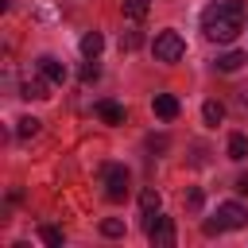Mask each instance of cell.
I'll return each instance as SVG.
<instances>
[{
  "label": "cell",
  "instance_id": "cell-1",
  "mask_svg": "<svg viewBox=\"0 0 248 248\" xmlns=\"http://www.w3.org/2000/svg\"><path fill=\"white\" fill-rule=\"evenodd\" d=\"M202 31L213 43H232L244 31V0H213L202 12Z\"/></svg>",
  "mask_w": 248,
  "mask_h": 248
},
{
  "label": "cell",
  "instance_id": "cell-2",
  "mask_svg": "<svg viewBox=\"0 0 248 248\" xmlns=\"http://www.w3.org/2000/svg\"><path fill=\"white\" fill-rule=\"evenodd\" d=\"M143 217H147V221H143V225H147V240H151L155 248H170V244H174V225H170V217H163L159 209H155V213H143Z\"/></svg>",
  "mask_w": 248,
  "mask_h": 248
},
{
  "label": "cell",
  "instance_id": "cell-3",
  "mask_svg": "<svg viewBox=\"0 0 248 248\" xmlns=\"http://www.w3.org/2000/svg\"><path fill=\"white\" fill-rule=\"evenodd\" d=\"M182 54H186V43H182L178 31H159L155 35V58L159 62H178Z\"/></svg>",
  "mask_w": 248,
  "mask_h": 248
},
{
  "label": "cell",
  "instance_id": "cell-4",
  "mask_svg": "<svg viewBox=\"0 0 248 248\" xmlns=\"http://www.w3.org/2000/svg\"><path fill=\"white\" fill-rule=\"evenodd\" d=\"M105 198L108 202H124L128 198V170L116 167V163L105 167Z\"/></svg>",
  "mask_w": 248,
  "mask_h": 248
},
{
  "label": "cell",
  "instance_id": "cell-5",
  "mask_svg": "<svg viewBox=\"0 0 248 248\" xmlns=\"http://www.w3.org/2000/svg\"><path fill=\"white\" fill-rule=\"evenodd\" d=\"M217 217H221L225 229H244V225H248V209H244L240 202H221V205H217Z\"/></svg>",
  "mask_w": 248,
  "mask_h": 248
},
{
  "label": "cell",
  "instance_id": "cell-6",
  "mask_svg": "<svg viewBox=\"0 0 248 248\" xmlns=\"http://www.w3.org/2000/svg\"><path fill=\"white\" fill-rule=\"evenodd\" d=\"M19 93H23L27 101H43V97H50V93H46V81H43L39 74H23V81H19Z\"/></svg>",
  "mask_w": 248,
  "mask_h": 248
},
{
  "label": "cell",
  "instance_id": "cell-7",
  "mask_svg": "<svg viewBox=\"0 0 248 248\" xmlns=\"http://www.w3.org/2000/svg\"><path fill=\"white\" fill-rule=\"evenodd\" d=\"M151 108H155V116L174 120V116H178V97H174V93H155V97H151Z\"/></svg>",
  "mask_w": 248,
  "mask_h": 248
},
{
  "label": "cell",
  "instance_id": "cell-8",
  "mask_svg": "<svg viewBox=\"0 0 248 248\" xmlns=\"http://www.w3.org/2000/svg\"><path fill=\"white\" fill-rule=\"evenodd\" d=\"M39 70H43V78H46V81H54V85H62V81H66V66H62L58 58H50V54H43V58H39Z\"/></svg>",
  "mask_w": 248,
  "mask_h": 248
},
{
  "label": "cell",
  "instance_id": "cell-9",
  "mask_svg": "<svg viewBox=\"0 0 248 248\" xmlns=\"http://www.w3.org/2000/svg\"><path fill=\"white\" fill-rule=\"evenodd\" d=\"M105 124H124V105H116V101H97V108H93Z\"/></svg>",
  "mask_w": 248,
  "mask_h": 248
},
{
  "label": "cell",
  "instance_id": "cell-10",
  "mask_svg": "<svg viewBox=\"0 0 248 248\" xmlns=\"http://www.w3.org/2000/svg\"><path fill=\"white\" fill-rule=\"evenodd\" d=\"M101 46H105L101 31H85V35H81V54H85V58H97V54H101Z\"/></svg>",
  "mask_w": 248,
  "mask_h": 248
},
{
  "label": "cell",
  "instance_id": "cell-11",
  "mask_svg": "<svg viewBox=\"0 0 248 248\" xmlns=\"http://www.w3.org/2000/svg\"><path fill=\"white\" fill-rule=\"evenodd\" d=\"M229 159H236V163L248 159V136H244V132H232V136H229Z\"/></svg>",
  "mask_w": 248,
  "mask_h": 248
},
{
  "label": "cell",
  "instance_id": "cell-12",
  "mask_svg": "<svg viewBox=\"0 0 248 248\" xmlns=\"http://www.w3.org/2000/svg\"><path fill=\"white\" fill-rule=\"evenodd\" d=\"M244 62H248V54H240V50H229V54H221V58H217V70L232 74V70H240Z\"/></svg>",
  "mask_w": 248,
  "mask_h": 248
},
{
  "label": "cell",
  "instance_id": "cell-13",
  "mask_svg": "<svg viewBox=\"0 0 248 248\" xmlns=\"http://www.w3.org/2000/svg\"><path fill=\"white\" fill-rule=\"evenodd\" d=\"M202 116H205V124H213V128H217V124H221V116H225V105H221V101H205V105H202Z\"/></svg>",
  "mask_w": 248,
  "mask_h": 248
},
{
  "label": "cell",
  "instance_id": "cell-14",
  "mask_svg": "<svg viewBox=\"0 0 248 248\" xmlns=\"http://www.w3.org/2000/svg\"><path fill=\"white\" fill-rule=\"evenodd\" d=\"M16 136H19V140L39 136V120H35V116H19V120H16Z\"/></svg>",
  "mask_w": 248,
  "mask_h": 248
},
{
  "label": "cell",
  "instance_id": "cell-15",
  "mask_svg": "<svg viewBox=\"0 0 248 248\" xmlns=\"http://www.w3.org/2000/svg\"><path fill=\"white\" fill-rule=\"evenodd\" d=\"M124 16L128 19H143L147 16V0H124Z\"/></svg>",
  "mask_w": 248,
  "mask_h": 248
},
{
  "label": "cell",
  "instance_id": "cell-16",
  "mask_svg": "<svg viewBox=\"0 0 248 248\" xmlns=\"http://www.w3.org/2000/svg\"><path fill=\"white\" fill-rule=\"evenodd\" d=\"M101 232H105V236H124V221H120V217H105V221H101Z\"/></svg>",
  "mask_w": 248,
  "mask_h": 248
},
{
  "label": "cell",
  "instance_id": "cell-17",
  "mask_svg": "<svg viewBox=\"0 0 248 248\" xmlns=\"http://www.w3.org/2000/svg\"><path fill=\"white\" fill-rule=\"evenodd\" d=\"M140 209H143V213H155V209H159V194H155V190H143V194H140Z\"/></svg>",
  "mask_w": 248,
  "mask_h": 248
},
{
  "label": "cell",
  "instance_id": "cell-18",
  "mask_svg": "<svg viewBox=\"0 0 248 248\" xmlns=\"http://www.w3.org/2000/svg\"><path fill=\"white\" fill-rule=\"evenodd\" d=\"M39 236H43V244H50V248H58V244H62V232H58V229H50V225H46V229H39Z\"/></svg>",
  "mask_w": 248,
  "mask_h": 248
},
{
  "label": "cell",
  "instance_id": "cell-19",
  "mask_svg": "<svg viewBox=\"0 0 248 248\" xmlns=\"http://www.w3.org/2000/svg\"><path fill=\"white\" fill-rule=\"evenodd\" d=\"M97 74H101V70H97V62L89 58V62L81 66V81H97Z\"/></svg>",
  "mask_w": 248,
  "mask_h": 248
},
{
  "label": "cell",
  "instance_id": "cell-20",
  "mask_svg": "<svg viewBox=\"0 0 248 248\" xmlns=\"http://www.w3.org/2000/svg\"><path fill=\"white\" fill-rule=\"evenodd\" d=\"M202 232H205V236H221V232H225L221 217H217V221H205V225H202Z\"/></svg>",
  "mask_w": 248,
  "mask_h": 248
},
{
  "label": "cell",
  "instance_id": "cell-21",
  "mask_svg": "<svg viewBox=\"0 0 248 248\" xmlns=\"http://www.w3.org/2000/svg\"><path fill=\"white\" fill-rule=\"evenodd\" d=\"M140 43H143V39H140V31H128V35L120 39V46H128V50H136Z\"/></svg>",
  "mask_w": 248,
  "mask_h": 248
},
{
  "label": "cell",
  "instance_id": "cell-22",
  "mask_svg": "<svg viewBox=\"0 0 248 248\" xmlns=\"http://www.w3.org/2000/svg\"><path fill=\"white\" fill-rule=\"evenodd\" d=\"M186 205H190V209H202V190H190V198H186Z\"/></svg>",
  "mask_w": 248,
  "mask_h": 248
},
{
  "label": "cell",
  "instance_id": "cell-23",
  "mask_svg": "<svg viewBox=\"0 0 248 248\" xmlns=\"http://www.w3.org/2000/svg\"><path fill=\"white\" fill-rule=\"evenodd\" d=\"M236 194H248V174H240V178H236Z\"/></svg>",
  "mask_w": 248,
  "mask_h": 248
}]
</instances>
